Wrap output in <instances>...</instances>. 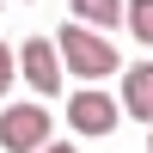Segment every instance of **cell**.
Masks as SVG:
<instances>
[{
    "label": "cell",
    "mask_w": 153,
    "mask_h": 153,
    "mask_svg": "<svg viewBox=\"0 0 153 153\" xmlns=\"http://www.w3.org/2000/svg\"><path fill=\"white\" fill-rule=\"evenodd\" d=\"M55 49H61V68H68L74 80H104V74H117V43L98 37V31H86V25H61Z\"/></svg>",
    "instance_id": "cell-1"
},
{
    "label": "cell",
    "mask_w": 153,
    "mask_h": 153,
    "mask_svg": "<svg viewBox=\"0 0 153 153\" xmlns=\"http://www.w3.org/2000/svg\"><path fill=\"white\" fill-rule=\"evenodd\" d=\"M49 129H55V123H49V110L37 104V98L0 110V147L6 153H43L49 147Z\"/></svg>",
    "instance_id": "cell-2"
},
{
    "label": "cell",
    "mask_w": 153,
    "mask_h": 153,
    "mask_svg": "<svg viewBox=\"0 0 153 153\" xmlns=\"http://www.w3.org/2000/svg\"><path fill=\"white\" fill-rule=\"evenodd\" d=\"M61 74H68V68H61V49L49 43V37H31V43L19 49V80L31 86L37 98H49V92H61V86H68Z\"/></svg>",
    "instance_id": "cell-3"
},
{
    "label": "cell",
    "mask_w": 153,
    "mask_h": 153,
    "mask_svg": "<svg viewBox=\"0 0 153 153\" xmlns=\"http://www.w3.org/2000/svg\"><path fill=\"white\" fill-rule=\"evenodd\" d=\"M117 117H123V104H117L110 92H98V86H86V92L68 98V123H74L80 135H110Z\"/></svg>",
    "instance_id": "cell-4"
},
{
    "label": "cell",
    "mask_w": 153,
    "mask_h": 153,
    "mask_svg": "<svg viewBox=\"0 0 153 153\" xmlns=\"http://www.w3.org/2000/svg\"><path fill=\"white\" fill-rule=\"evenodd\" d=\"M74 6V25H86V31H117L123 19H129V0H68Z\"/></svg>",
    "instance_id": "cell-5"
},
{
    "label": "cell",
    "mask_w": 153,
    "mask_h": 153,
    "mask_svg": "<svg viewBox=\"0 0 153 153\" xmlns=\"http://www.w3.org/2000/svg\"><path fill=\"white\" fill-rule=\"evenodd\" d=\"M123 110H129L135 123H153V61L129 68V80H123Z\"/></svg>",
    "instance_id": "cell-6"
},
{
    "label": "cell",
    "mask_w": 153,
    "mask_h": 153,
    "mask_svg": "<svg viewBox=\"0 0 153 153\" xmlns=\"http://www.w3.org/2000/svg\"><path fill=\"white\" fill-rule=\"evenodd\" d=\"M129 31L135 43H153V0H129Z\"/></svg>",
    "instance_id": "cell-7"
},
{
    "label": "cell",
    "mask_w": 153,
    "mask_h": 153,
    "mask_svg": "<svg viewBox=\"0 0 153 153\" xmlns=\"http://www.w3.org/2000/svg\"><path fill=\"white\" fill-rule=\"evenodd\" d=\"M12 80H19V49H6V43H0V92H6Z\"/></svg>",
    "instance_id": "cell-8"
},
{
    "label": "cell",
    "mask_w": 153,
    "mask_h": 153,
    "mask_svg": "<svg viewBox=\"0 0 153 153\" xmlns=\"http://www.w3.org/2000/svg\"><path fill=\"white\" fill-rule=\"evenodd\" d=\"M43 153H74V147H68V141H49V147H43Z\"/></svg>",
    "instance_id": "cell-9"
},
{
    "label": "cell",
    "mask_w": 153,
    "mask_h": 153,
    "mask_svg": "<svg viewBox=\"0 0 153 153\" xmlns=\"http://www.w3.org/2000/svg\"><path fill=\"white\" fill-rule=\"evenodd\" d=\"M147 153H153V135H147Z\"/></svg>",
    "instance_id": "cell-10"
}]
</instances>
